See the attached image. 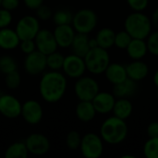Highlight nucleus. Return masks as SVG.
Wrapping results in <instances>:
<instances>
[{
  "instance_id": "1",
  "label": "nucleus",
  "mask_w": 158,
  "mask_h": 158,
  "mask_svg": "<svg viewBox=\"0 0 158 158\" xmlns=\"http://www.w3.org/2000/svg\"><path fill=\"white\" fill-rule=\"evenodd\" d=\"M68 81L64 73L59 70H50L43 74L39 82L41 97L49 104L59 102L65 95Z\"/></svg>"
},
{
  "instance_id": "2",
  "label": "nucleus",
  "mask_w": 158,
  "mask_h": 158,
  "mask_svg": "<svg viewBox=\"0 0 158 158\" xmlns=\"http://www.w3.org/2000/svg\"><path fill=\"white\" fill-rule=\"evenodd\" d=\"M128 132L129 129L126 121L115 116L106 118L100 128L101 138L111 145L121 143L127 138Z\"/></svg>"
},
{
  "instance_id": "3",
  "label": "nucleus",
  "mask_w": 158,
  "mask_h": 158,
  "mask_svg": "<svg viewBox=\"0 0 158 158\" xmlns=\"http://www.w3.org/2000/svg\"><path fill=\"white\" fill-rule=\"evenodd\" d=\"M124 27L132 38L145 40L152 31V21L143 11H133L125 19Z\"/></svg>"
},
{
  "instance_id": "4",
  "label": "nucleus",
  "mask_w": 158,
  "mask_h": 158,
  "mask_svg": "<svg viewBox=\"0 0 158 158\" xmlns=\"http://www.w3.org/2000/svg\"><path fill=\"white\" fill-rule=\"evenodd\" d=\"M83 58L86 70L94 75L104 73L110 64V56L107 50L100 46L91 48Z\"/></svg>"
},
{
  "instance_id": "5",
  "label": "nucleus",
  "mask_w": 158,
  "mask_h": 158,
  "mask_svg": "<svg viewBox=\"0 0 158 158\" xmlns=\"http://www.w3.org/2000/svg\"><path fill=\"white\" fill-rule=\"evenodd\" d=\"M98 16L91 8H81L73 14L71 25L76 32L89 34L97 26Z\"/></svg>"
},
{
  "instance_id": "6",
  "label": "nucleus",
  "mask_w": 158,
  "mask_h": 158,
  "mask_svg": "<svg viewBox=\"0 0 158 158\" xmlns=\"http://www.w3.org/2000/svg\"><path fill=\"white\" fill-rule=\"evenodd\" d=\"M103 139L100 135L89 132L82 136L80 150L86 158H99L104 152Z\"/></svg>"
},
{
  "instance_id": "7",
  "label": "nucleus",
  "mask_w": 158,
  "mask_h": 158,
  "mask_svg": "<svg viewBox=\"0 0 158 158\" xmlns=\"http://www.w3.org/2000/svg\"><path fill=\"white\" fill-rule=\"evenodd\" d=\"M99 91L98 82L92 77L81 76L74 84V93L80 101H92Z\"/></svg>"
},
{
  "instance_id": "8",
  "label": "nucleus",
  "mask_w": 158,
  "mask_h": 158,
  "mask_svg": "<svg viewBox=\"0 0 158 158\" xmlns=\"http://www.w3.org/2000/svg\"><path fill=\"white\" fill-rule=\"evenodd\" d=\"M40 29L39 19L35 16L26 15L18 20L15 31L20 40H33Z\"/></svg>"
},
{
  "instance_id": "9",
  "label": "nucleus",
  "mask_w": 158,
  "mask_h": 158,
  "mask_svg": "<svg viewBox=\"0 0 158 158\" xmlns=\"http://www.w3.org/2000/svg\"><path fill=\"white\" fill-rule=\"evenodd\" d=\"M23 68L27 74L31 76L40 75L44 72L46 67V56L38 50L26 55Z\"/></svg>"
},
{
  "instance_id": "10",
  "label": "nucleus",
  "mask_w": 158,
  "mask_h": 158,
  "mask_svg": "<svg viewBox=\"0 0 158 158\" xmlns=\"http://www.w3.org/2000/svg\"><path fill=\"white\" fill-rule=\"evenodd\" d=\"M29 154L41 156L46 155L50 150V141L43 133H31L24 141Z\"/></svg>"
},
{
  "instance_id": "11",
  "label": "nucleus",
  "mask_w": 158,
  "mask_h": 158,
  "mask_svg": "<svg viewBox=\"0 0 158 158\" xmlns=\"http://www.w3.org/2000/svg\"><path fill=\"white\" fill-rule=\"evenodd\" d=\"M62 70L66 77L77 80L83 76L86 70L84 58L74 54L65 56Z\"/></svg>"
},
{
  "instance_id": "12",
  "label": "nucleus",
  "mask_w": 158,
  "mask_h": 158,
  "mask_svg": "<svg viewBox=\"0 0 158 158\" xmlns=\"http://www.w3.org/2000/svg\"><path fill=\"white\" fill-rule=\"evenodd\" d=\"M20 116L27 124L37 125L44 118V109L38 101L27 100L22 104Z\"/></svg>"
},
{
  "instance_id": "13",
  "label": "nucleus",
  "mask_w": 158,
  "mask_h": 158,
  "mask_svg": "<svg viewBox=\"0 0 158 158\" xmlns=\"http://www.w3.org/2000/svg\"><path fill=\"white\" fill-rule=\"evenodd\" d=\"M34 42L36 44V50L45 56L56 51L58 47L53 31L48 29H40L34 38Z\"/></svg>"
},
{
  "instance_id": "14",
  "label": "nucleus",
  "mask_w": 158,
  "mask_h": 158,
  "mask_svg": "<svg viewBox=\"0 0 158 158\" xmlns=\"http://www.w3.org/2000/svg\"><path fill=\"white\" fill-rule=\"evenodd\" d=\"M22 104L12 94L0 95V114L6 118H17L20 116Z\"/></svg>"
},
{
  "instance_id": "15",
  "label": "nucleus",
  "mask_w": 158,
  "mask_h": 158,
  "mask_svg": "<svg viewBox=\"0 0 158 158\" xmlns=\"http://www.w3.org/2000/svg\"><path fill=\"white\" fill-rule=\"evenodd\" d=\"M53 33L58 47L68 48L70 47V44L75 37L76 31L71 24H65L56 25Z\"/></svg>"
},
{
  "instance_id": "16",
  "label": "nucleus",
  "mask_w": 158,
  "mask_h": 158,
  "mask_svg": "<svg viewBox=\"0 0 158 158\" xmlns=\"http://www.w3.org/2000/svg\"><path fill=\"white\" fill-rule=\"evenodd\" d=\"M116 102V97L112 93L100 92L92 100V103L98 114H107L112 112L114 105Z\"/></svg>"
},
{
  "instance_id": "17",
  "label": "nucleus",
  "mask_w": 158,
  "mask_h": 158,
  "mask_svg": "<svg viewBox=\"0 0 158 158\" xmlns=\"http://www.w3.org/2000/svg\"><path fill=\"white\" fill-rule=\"evenodd\" d=\"M138 92L137 81L127 78L124 81L114 84L112 94L116 98H131L134 96Z\"/></svg>"
},
{
  "instance_id": "18",
  "label": "nucleus",
  "mask_w": 158,
  "mask_h": 158,
  "mask_svg": "<svg viewBox=\"0 0 158 158\" xmlns=\"http://www.w3.org/2000/svg\"><path fill=\"white\" fill-rule=\"evenodd\" d=\"M20 39L16 31L9 27L0 29V48L6 51L14 50L19 47Z\"/></svg>"
},
{
  "instance_id": "19",
  "label": "nucleus",
  "mask_w": 158,
  "mask_h": 158,
  "mask_svg": "<svg viewBox=\"0 0 158 158\" xmlns=\"http://www.w3.org/2000/svg\"><path fill=\"white\" fill-rule=\"evenodd\" d=\"M126 70H127L128 78L137 82L144 80L149 73L148 65L145 62H143L142 59L133 60L131 63L126 66Z\"/></svg>"
},
{
  "instance_id": "20",
  "label": "nucleus",
  "mask_w": 158,
  "mask_h": 158,
  "mask_svg": "<svg viewBox=\"0 0 158 158\" xmlns=\"http://www.w3.org/2000/svg\"><path fill=\"white\" fill-rule=\"evenodd\" d=\"M104 73L106 80L113 85L120 83L128 78L126 66L119 63H110Z\"/></svg>"
},
{
  "instance_id": "21",
  "label": "nucleus",
  "mask_w": 158,
  "mask_h": 158,
  "mask_svg": "<svg viewBox=\"0 0 158 158\" xmlns=\"http://www.w3.org/2000/svg\"><path fill=\"white\" fill-rule=\"evenodd\" d=\"M128 56L132 59V60H140L143 59L147 52V44L146 41L143 39H135L132 38L131 43L126 48Z\"/></svg>"
},
{
  "instance_id": "22",
  "label": "nucleus",
  "mask_w": 158,
  "mask_h": 158,
  "mask_svg": "<svg viewBox=\"0 0 158 158\" xmlns=\"http://www.w3.org/2000/svg\"><path fill=\"white\" fill-rule=\"evenodd\" d=\"M70 48H71L72 54L77 55L81 57H84L85 55L91 49L90 38H89L88 34L76 32L75 37L70 44Z\"/></svg>"
},
{
  "instance_id": "23",
  "label": "nucleus",
  "mask_w": 158,
  "mask_h": 158,
  "mask_svg": "<svg viewBox=\"0 0 158 158\" xmlns=\"http://www.w3.org/2000/svg\"><path fill=\"white\" fill-rule=\"evenodd\" d=\"M75 114L79 120L87 123L92 121L97 113L92 101H80L76 106Z\"/></svg>"
},
{
  "instance_id": "24",
  "label": "nucleus",
  "mask_w": 158,
  "mask_h": 158,
  "mask_svg": "<svg viewBox=\"0 0 158 158\" xmlns=\"http://www.w3.org/2000/svg\"><path fill=\"white\" fill-rule=\"evenodd\" d=\"M133 111V106L132 103L129 100V98H118L116 100L114 107L112 112L114 113V116L126 120L129 118Z\"/></svg>"
},
{
  "instance_id": "25",
  "label": "nucleus",
  "mask_w": 158,
  "mask_h": 158,
  "mask_svg": "<svg viewBox=\"0 0 158 158\" xmlns=\"http://www.w3.org/2000/svg\"><path fill=\"white\" fill-rule=\"evenodd\" d=\"M115 35L116 32L111 28H102L98 32L96 33V36L94 37L98 46L104 48V49H110L114 46L115 44Z\"/></svg>"
},
{
  "instance_id": "26",
  "label": "nucleus",
  "mask_w": 158,
  "mask_h": 158,
  "mask_svg": "<svg viewBox=\"0 0 158 158\" xmlns=\"http://www.w3.org/2000/svg\"><path fill=\"white\" fill-rule=\"evenodd\" d=\"M28 149L24 142H15L10 144L5 151V158H27Z\"/></svg>"
},
{
  "instance_id": "27",
  "label": "nucleus",
  "mask_w": 158,
  "mask_h": 158,
  "mask_svg": "<svg viewBox=\"0 0 158 158\" xmlns=\"http://www.w3.org/2000/svg\"><path fill=\"white\" fill-rule=\"evenodd\" d=\"M73 19V13L67 8L57 9L53 13L52 19L56 25H65L71 24Z\"/></svg>"
},
{
  "instance_id": "28",
  "label": "nucleus",
  "mask_w": 158,
  "mask_h": 158,
  "mask_svg": "<svg viewBox=\"0 0 158 158\" xmlns=\"http://www.w3.org/2000/svg\"><path fill=\"white\" fill-rule=\"evenodd\" d=\"M64 59L65 56L61 53L55 51L49 55H46V67L51 70L62 69Z\"/></svg>"
},
{
  "instance_id": "29",
  "label": "nucleus",
  "mask_w": 158,
  "mask_h": 158,
  "mask_svg": "<svg viewBox=\"0 0 158 158\" xmlns=\"http://www.w3.org/2000/svg\"><path fill=\"white\" fill-rule=\"evenodd\" d=\"M17 69H18V63L15 58L7 55L0 56V72L2 74L6 75Z\"/></svg>"
},
{
  "instance_id": "30",
  "label": "nucleus",
  "mask_w": 158,
  "mask_h": 158,
  "mask_svg": "<svg viewBox=\"0 0 158 158\" xmlns=\"http://www.w3.org/2000/svg\"><path fill=\"white\" fill-rule=\"evenodd\" d=\"M5 84L6 88L10 90H16L21 84V76L19 72L17 70L11 71L5 75Z\"/></svg>"
},
{
  "instance_id": "31",
  "label": "nucleus",
  "mask_w": 158,
  "mask_h": 158,
  "mask_svg": "<svg viewBox=\"0 0 158 158\" xmlns=\"http://www.w3.org/2000/svg\"><path fill=\"white\" fill-rule=\"evenodd\" d=\"M82 136L77 131H69L65 139V143L69 150H77L80 149V145L81 143Z\"/></svg>"
},
{
  "instance_id": "32",
  "label": "nucleus",
  "mask_w": 158,
  "mask_h": 158,
  "mask_svg": "<svg viewBox=\"0 0 158 158\" xmlns=\"http://www.w3.org/2000/svg\"><path fill=\"white\" fill-rule=\"evenodd\" d=\"M143 154L147 158H158V137L148 139L143 146Z\"/></svg>"
},
{
  "instance_id": "33",
  "label": "nucleus",
  "mask_w": 158,
  "mask_h": 158,
  "mask_svg": "<svg viewBox=\"0 0 158 158\" xmlns=\"http://www.w3.org/2000/svg\"><path fill=\"white\" fill-rule=\"evenodd\" d=\"M131 39H132V37L125 30L118 31V32H116V35H115L114 45H116L118 49L126 50V48L129 45V44L131 43Z\"/></svg>"
},
{
  "instance_id": "34",
  "label": "nucleus",
  "mask_w": 158,
  "mask_h": 158,
  "mask_svg": "<svg viewBox=\"0 0 158 158\" xmlns=\"http://www.w3.org/2000/svg\"><path fill=\"white\" fill-rule=\"evenodd\" d=\"M146 39L148 52L156 56H158V30L153 32L151 31Z\"/></svg>"
},
{
  "instance_id": "35",
  "label": "nucleus",
  "mask_w": 158,
  "mask_h": 158,
  "mask_svg": "<svg viewBox=\"0 0 158 158\" xmlns=\"http://www.w3.org/2000/svg\"><path fill=\"white\" fill-rule=\"evenodd\" d=\"M53 11L52 8L44 4L41 5L39 7H37L35 9V17L39 19V20H43V21H46L52 19L53 16Z\"/></svg>"
},
{
  "instance_id": "36",
  "label": "nucleus",
  "mask_w": 158,
  "mask_h": 158,
  "mask_svg": "<svg viewBox=\"0 0 158 158\" xmlns=\"http://www.w3.org/2000/svg\"><path fill=\"white\" fill-rule=\"evenodd\" d=\"M12 22V13L3 7H0V29L7 28Z\"/></svg>"
},
{
  "instance_id": "37",
  "label": "nucleus",
  "mask_w": 158,
  "mask_h": 158,
  "mask_svg": "<svg viewBox=\"0 0 158 158\" xmlns=\"http://www.w3.org/2000/svg\"><path fill=\"white\" fill-rule=\"evenodd\" d=\"M19 47L20 49V51L25 54L28 55L33 51L36 50V44L34 42V39H30V40H20V43L19 44Z\"/></svg>"
},
{
  "instance_id": "38",
  "label": "nucleus",
  "mask_w": 158,
  "mask_h": 158,
  "mask_svg": "<svg viewBox=\"0 0 158 158\" xmlns=\"http://www.w3.org/2000/svg\"><path fill=\"white\" fill-rule=\"evenodd\" d=\"M128 3V6L133 10V11H143L147 6L149 0H126Z\"/></svg>"
},
{
  "instance_id": "39",
  "label": "nucleus",
  "mask_w": 158,
  "mask_h": 158,
  "mask_svg": "<svg viewBox=\"0 0 158 158\" xmlns=\"http://www.w3.org/2000/svg\"><path fill=\"white\" fill-rule=\"evenodd\" d=\"M19 6V0H2L1 6L8 11H14L16 10Z\"/></svg>"
},
{
  "instance_id": "40",
  "label": "nucleus",
  "mask_w": 158,
  "mask_h": 158,
  "mask_svg": "<svg viewBox=\"0 0 158 158\" xmlns=\"http://www.w3.org/2000/svg\"><path fill=\"white\" fill-rule=\"evenodd\" d=\"M147 135L149 138H157L158 137V122L155 121L148 125L147 127Z\"/></svg>"
},
{
  "instance_id": "41",
  "label": "nucleus",
  "mask_w": 158,
  "mask_h": 158,
  "mask_svg": "<svg viewBox=\"0 0 158 158\" xmlns=\"http://www.w3.org/2000/svg\"><path fill=\"white\" fill-rule=\"evenodd\" d=\"M44 2V0H23V3L26 6V7L31 10H35L41 5H43Z\"/></svg>"
},
{
  "instance_id": "42",
  "label": "nucleus",
  "mask_w": 158,
  "mask_h": 158,
  "mask_svg": "<svg viewBox=\"0 0 158 158\" xmlns=\"http://www.w3.org/2000/svg\"><path fill=\"white\" fill-rule=\"evenodd\" d=\"M151 21H152V25H154L156 28L158 29V7H156L153 14H152V19H151Z\"/></svg>"
},
{
  "instance_id": "43",
  "label": "nucleus",
  "mask_w": 158,
  "mask_h": 158,
  "mask_svg": "<svg viewBox=\"0 0 158 158\" xmlns=\"http://www.w3.org/2000/svg\"><path fill=\"white\" fill-rule=\"evenodd\" d=\"M153 81H154V83L155 85L156 86V88L158 89V70H156L154 74V77H153Z\"/></svg>"
},
{
  "instance_id": "44",
  "label": "nucleus",
  "mask_w": 158,
  "mask_h": 158,
  "mask_svg": "<svg viewBox=\"0 0 158 158\" xmlns=\"http://www.w3.org/2000/svg\"><path fill=\"white\" fill-rule=\"evenodd\" d=\"M123 158H134L133 156H122Z\"/></svg>"
},
{
  "instance_id": "45",
  "label": "nucleus",
  "mask_w": 158,
  "mask_h": 158,
  "mask_svg": "<svg viewBox=\"0 0 158 158\" xmlns=\"http://www.w3.org/2000/svg\"><path fill=\"white\" fill-rule=\"evenodd\" d=\"M1 2H2V0H0V6H1Z\"/></svg>"
},
{
  "instance_id": "46",
  "label": "nucleus",
  "mask_w": 158,
  "mask_h": 158,
  "mask_svg": "<svg viewBox=\"0 0 158 158\" xmlns=\"http://www.w3.org/2000/svg\"><path fill=\"white\" fill-rule=\"evenodd\" d=\"M157 97H158V92H157Z\"/></svg>"
}]
</instances>
